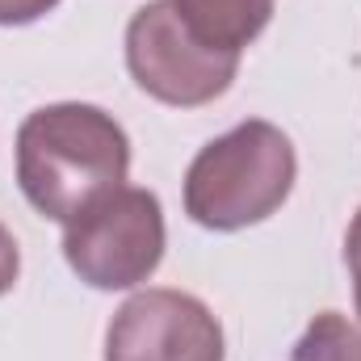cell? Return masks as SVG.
<instances>
[{
    "mask_svg": "<svg viewBox=\"0 0 361 361\" xmlns=\"http://www.w3.org/2000/svg\"><path fill=\"white\" fill-rule=\"evenodd\" d=\"M298 177L294 143L265 118L210 139L185 173V214L206 231H244L281 210Z\"/></svg>",
    "mask_w": 361,
    "mask_h": 361,
    "instance_id": "2",
    "label": "cell"
},
{
    "mask_svg": "<svg viewBox=\"0 0 361 361\" xmlns=\"http://www.w3.org/2000/svg\"><path fill=\"white\" fill-rule=\"evenodd\" d=\"M290 361H361V332L341 311H324L307 324Z\"/></svg>",
    "mask_w": 361,
    "mask_h": 361,
    "instance_id": "7",
    "label": "cell"
},
{
    "mask_svg": "<svg viewBox=\"0 0 361 361\" xmlns=\"http://www.w3.org/2000/svg\"><path fill=\"white\" fill-rule=\"evenodd\" d=\"M173 8L206 47L227 55H244L273 17V0H173Z\"/></svg>",
    "mask_w": 361,
    "mask_h": 361,
    "instance_id": "6",
    "label": "cell"
},
{
    "mask_svg": "<svg viewBox=\"0 0 361 361\" xmlns=\"http://www.w3.org/2000/svg\"><path fill=\"white\" fill-rule=\"evenodd\" d=\"M59 0H0V25H30L47 17Z\"/></svg>",
    "mask_w": 361,
    "mask_h": 361,
    "instance_id": "8",
    "label": "cell"
},
{
    "mask_svg": "<svg viewBox=\"0 0 361 361\" xmlns=\"http://www.w3.org/2000/svg\"><path fill=\"white\" fill-rule=\"evenodd\" d=\"M17 273H21V248H17L13 231L0 223V298L17 286Z\"/></svg>",
    "mask_w": 361,
    "mask_h": 361,
    "instance_id": "9",
    "label": "cell"
},
{
    "mask_svg": "<svg viewBox=\"0 0 361 361\" xmlns=\"http://www.w3.org/2000/svg\"><path fill=\"white\" fill-rule=\"evenodd\" d=\"M126 68L147 97L177 109H197L231 89L240 55L206 47L180 21L173 0H152L126 25Z\"/></svg>",
    "mask_w": 361,
    "mask_h": 361,
    "instance_id": "4",
    "label": "cell"
},
{
    "mask_svg": "<svg viewBox=\"0 0 361 361\" xmlns=\"http://www.w3.org/2000/svg\"><path fill=\"white\" fill-rule=\"evenodd\" d=\"M223 328L214 311L185 290L130 294L105 332V361H223Z\"/></svg>",
    "mask_w": 361,
    "mask_h": 361,
    "instance_id": "5",
    "label": "cell"
},
{
    "mask_svg": "<svg viewBox=\"0 0 361 361\" xmlns=\"http://www.w3.org/2000/svg\"><path fill=\"white\" fill-rule=\"evenodd\" d=\"M130 173L126 130L97 105L59 101L17 126V185L25 202L55 223H72Z\"/></svg>",
    "mask_w": 361,
    "mask_h": 361,
    "instance_id": "1",
    "label": "cell"
},
{
    "mask_svg": "<svg viewBox=\"0 0 361 361\" xmlns=\"http://www.w3.org/2000/svg\"><path fill=\"white\" fill-rule=\"evenodd\" d=\"M63 257L92 290H130L164 261V210L152 189L118 185L63 223Z\"/></svg>",
    "mask_w": 361,
    "mask_h": 361,
    "instance_id": "3",
    "label": "cell"
},
{
    "mask_svg": "<svg viewBox=\"0 0 361 361\" xmlns=\"http://www.w3.org/2000/svg\"><path fill=\"white\" fill-rule=\"evenodd\" d=\"M349 273H353V298H357V315H361V252H345Z\"/></svg>",
    "mask_w": 361,
    "mask_h": 361,
    "instance_id": "10",
    "label": "cell"
}]
</instances>
